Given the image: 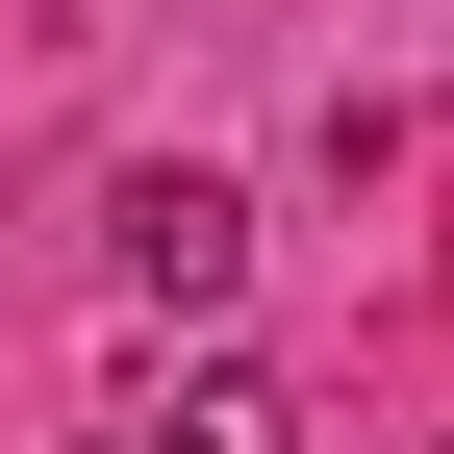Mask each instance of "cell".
<instances>
[{
	"label": "cell",
	"instance_id": "7a4b0ae2",
	"mask_svg": "<svg viewBox=\"0 0 454 454\" xmlns=\"http://www.w3.org/2000/svg\"><path fill=\"white\" fill-rule=\"evenodd\" d=\"M127 454H303V404H278L253 354H177V404H152Z\"/></svg>",
	"mask_w": 454,
	"mask_h": 454
},
{
	"label": "cell",
	"instance_id": "6da1fadb",
	"mask_svg": "<svg viewBox=\"0 0 454 454\" xmlns=\"http://www.w3.org/2000/svg\"><path fill=\"white\" fill-rule=\"evenodd\" d=\"M101 253H127V303H227V278H253V202H227V177H127V227H101Z\"/></svg>",
	"mask_w": 454,
	"mask_h": 454
}]
</instances>
